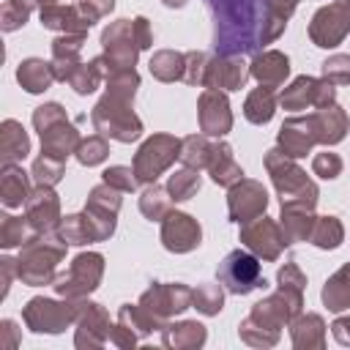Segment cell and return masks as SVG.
Listing matches in <instances>:
<instances>
[{"mask_svg": "<svg viewBox=\"0 0 350 350\" xmlns=\"http://www.w3.org/2000/svg\"><path fill=\"white\" fill-rule=\"evenodd\" d=\"M178 150H180V142L167 137V134H159V137L148 139L139 148L137 159H134V175L139 180H156V175L164 167H170L175 161V156H180Z\"/></svg>", "mask_w": 350, "mask_h": 350, "instance_id": "obj_4", "label": "cell"}, {"mask_svg": "<svg viewBox=\"0 0 350 350\" xmlns=\"http://www.w3.org/2000/svg\"><path fill=\"white\" fill-rule=\"evenodd\" d=\"M200 123H202V131L205 134H213V137H221L232 118H230V109H227V98L216 90H208L202 98H200Z\"/></svg>", "mask_w": 350, "mask_h": 350, "instance_id": "obj_14", "label": "cell"}, {"mask_svg": "<svg viewBox=\"0 0 350 350\" xmlns=\"http://www.w3.org/2000/svg\"><path fill=\"white\" fill-rule=\"evenodd\" d=\"M309 238H312V243H317L323 249H334L342 241V227H339V221L334 216H328V219L314 221V230L309 232Z\"/></svg>", "mask_w": 350, "mask_h": 350, "instance_id": "obj_28", "label": "cell"}, {"mask_svg": "<svg viewBox=\"0 0 350 350\" xmlns=\"http://www.w3.org/2000/svg\"><path fill=\"white\" fill-rule=\"evenodd\" d=\"M27 150H30V142H27L25 129L16 120H5L3 123V161L11 164L16 159H25Z\"/></svg>", "mask_w": 350, "mask_h": 350, "instance_id": "obj_22", "label": "cell"}, {"mask_svg": "<svg viewBox=\"0 0 350 350\" xmlns=\"http://www.w3.org/2000/svg\"><path fill=\"white\" fill-rule=\"evenodd\" d=\"M323 77L328 82H339V85L350 82V55H336V57L325 60L323 63Z\"/></svg>", "mask_w": 350, "mask_h": 350, "instance_id": "obj_33", "label": "cell"}, {"mask_svg": "<svg viewBox=\"0 0 350 350\" xmlns=\"http://www.w3.org/2000/svg\"><path fill=\"white\" fill-rule=\"evenodd\" d=\"M323 301L328 304V309L339 312L350 306V265H345L323 290Z\"/></svg>", "mask_w": 350, "mask_h": 350, "instance_id": "obj_24", "label": "cell"}, {"mask_svg": "<svg viewBox=\"0 0 350 350\" xmlns=\"http://www.w3.org/2000/svg\"><path fill=\"white\" fill-rule=\"evenodd\" d=\"M287 71H290L287 57L279 55V52H265V55H260V57L252 63V74H254V77L260 79V85H265V88H273V85L284 82Z\"/></svg>", "mask_w": 350, "mask_h": 350, "instance_id": "obj_20", "label": "cell"}, {"mask_svg": "<svg viewBox=\"0 0 350 350\" xmlns=\"http://www.w3.org/2000/svg\"><path fill=\"white\" fill-rule=\"evenodd\" d=\"M334 98V85L325 79V82H317L312 77H298L284 93H282V104L287 109H304L306 104L323 109L328 107V101Z\"/></svg>", "mask_w": 350, "mask_h": 350, "instance_id": "obj_6", "label": "cell"}, {"mask_svg": "<svg viewBox=\"0 0 350 350\" xmlns=\"http://www.w3.org/2000/svg\"><path fill=\"white\" fill-rule=\"evenodd\" d=\"M27 238V224L22 219L5 216L3 219V246H19Z\"/></svg>", "mask_w": 350, "mask_h": 350, "instance_id": "obj_36", "label": "cell"}, {"mask_svg": "<svg viewBox=\"0 0 350 350\" xmlns=\"http://www.w3.org/2000/svg\"><path fill=\"white\" fill-rule=\"evenodd\" d=\"M347 30H350V22H347V16L342 14V5H339V3H336V5H328V8H320V11L314 14L312 27H309L312 41H314L317 46H336V44L345 38Z\"/></svg>", "mask_w": 350, "mask_h": 350, "instance_id": "obj_12", "label": "cell"}, {"mask_svg": "<svg viewBox=\"0 0 350 350\" xmlns=\"http://www.w3.org/2000/svg\"><path fill=\"white\" fill-rule=\"evenodd\" d=\"M27 219L36 230H52L57 221V197L49 186H41L27 197Z\"/></svg>", "mask_w": 350, "mask_h": 350, "instance_id": "obj_16", "label": "cell"}, {"mask_svg": "<svg viewBox=\"0 0 350 350\" xmlns=\"http://www.w3.org/2000/svg\"><path fill=\"white\" fill-rule=\"evenodd\" d=\"M161 241L170 252H189L200 246V224L186 213H167L161 227Z\"/></svg>", "mask_w": 350, "mask_h": 350, "instance_id": "obj_10", "label": "cell"}, {"mask_svg": "<svg viewBox=\"0 0 350 350\" xmlns=\"http://www.w3.org/2000/svg\"><path fill=\"white\" fill-rule=\"evenodd\" d=\"M41 25H46V27H52V30H88L93 22L90 19H85V16H79L74 8H68V5H57V3H49V5H44L41 8Z\"/></svg>", "mask_w": 350, "mask_h": 350, "instance_id": "obj_19", "label": "cell"}, {"mask_svg": "<svg viewBox=\"0 0 350 350\" xmlns=\"http://www.w3.org/2000/svg\"><path fill=\"white\" fill-rule=\"evenodd\" d=\"M63 257V246H52L46 241L30 246L25 257H19V276L27 279L30 284H41L52 276L55 262Z\"/></svg>", "mask_w": 350, "mask_h": 350, "instance_id": "obj_7", "label": "cell"}, {"mask_svg": "<svg viewBox=\"0 0 350 350\" xmlns=\"http://www.w3.org/2000/svg\"><path fill=\"white\" fill-rule=\"evenodd\" d=\"M265 189L254 180L241 178V183H235L230 191V216L232 221H252L265 211Z\"/></svg>", "mask_w": 350, "mask_h": 350, "instance_id": "obj_9", "label": "cell"}, {"mask_svg": "<svg viewBox=\"0 0 350 350\" xmlns=\"http://www.w3.org/2000/svg\"><path fill=\"white\" fill-rule=\"evenodd\" d=\"M33 123L41 134V145H44V153L46 156H55V159H66L71 153V148L77 145V131L74 126L66 120L63 109L57 104H44L36 109L33 115Z\"/></svg>", "mask_w": 350, "mask_h": 350, "instance_id": "obj_2", "label": "cell"}, {"mask_svg": "<svg viewBox=\"0 0 350 350\" xmlns=\"http://www.w3.org/2000/svg\"><path fill=\"white\" fill-rule=\"evenodd\" d=\"M16 79L22 82V88H25L27 93H41V90H46V88L52 85L55 74H52V66H49V63L30 57V60H25V63L19 66Z\"/></svg>", "mask_w": 350, "mask_h": 350, "instance_id": "obj_21", "label": "cell"}, {"mask_svg": "<svg viewBox=\"0 0 350 350\" xmlns=\"http://www.w3.org/2000/svg\"><path fill=\"white\" fill-rule=\"evenodd\" d=\"M161 197H164V191H161L159 186H153V189H148V191L142 194L139 208H142V213H145L148 219H161V216H167L170 202H161Z\"/></svg>", "mask_w": 350, "mask_h": 350, "instance_id": "obj_32", "label": "cell"}, {"mask_svg": "<svg viewBox=\"0 0 350 350\" xmlns=\"http://www.w3.org/2000/svg\"><path fill=\"white\" fill-rule=\"evenodd\" d=\"M33 175H36V183H38V186H52V183H57L60 175H63V161L44 153V156L36 161Z\"/></svg>", "mask_w": 350, "mask_h": 350, "instance_id": "obj_31", "label": "cell"}, {"mask_svg": "<svg viewBox=\"0 0 350 350\" xmlns=\"http://www.w3.org/2000/svg\"><path fill=\"white\" fill-rule=\"evenodd\" d=\"M241 238L246 241L249 249H254L262 257H276L279 249L284 246V235H279V227L271 219H265V216H257L252 221H243Z\"/></svg>", "mask_w": 350, "mask_h": 350, "instance_id": "obj_11", "label": "cell"}, {"mask_svg": "<svg viewBox=\"0 0 350 350\" xmlns=\"http://www.w3.org/2000/svg\"><path fill=\"white\" fill-rule=\"evenodd\" d=\"M183 161H186V167H191V170H197V167H205V164H211V156H213V148L205 142V137H189L186 142H183Z\"/></svg>", "mask_w": 350, "mask_h": 350, "instance_id": "obj_27", "label": "cell"}, {"mask_svg": "<svg viewBox=\"0 0 350 350\" xmlns=\"http://www.w3.org/2000/svg\"><path fill=\"white\" fill-rule=\"evenodd\" d=\"M180 68H183V57L175 55V52H159V55L150 60V71H153L159 79H164V82L175 79V77L180 74Z\"/></svg>", "mask_w": 350, "mask_h": 350, "instance_id": "obj_30", "label": "cell"}, {"mask_svg": "<svg viewBox=\"0 0 350 350\" xmlns=\"http://www.w3.org/2000/svg\"><path fill=\"white\" fill-rule=\"evenodd\" d=\"M314 142L317 131L312 118H290L279 131V145L284 148V156H306Z\"/></svg>", "mask_w": 350, "mask_h": 350, "instance_id": "obj_13", "label": "cell"}, {"mask_svg": "<svg viewBox=\"0 0 350 350\" xmlns=\"http://www.w3.org/2000/svg\"><path fill=\"white\" fill-rule=\"evenodd\" d=\"M104 156H107V142L98 137H90L88 142H82L77 148V159L82 164H98V161H104Z\"/></svg>", "mask_w": 350, "mask_h": 350, "instance_id": "obj_34", "label": "cell"}, {"mask_svg": "<svg viewBox=\"0 0 350 350\" xmlns=\"http://www.w3.org/2000/svg\"><path fill=\"white\" fill-rule=\"evenodd\" d=\"M79 5H82V8L88 11V16H90V22H93V19H98L101 14L112 11L115 0H79Z\"/></svg>", "mask_w": 350, "mask_h": 350, "instance_id": "obj_39", "label": "cell"}, {"mask_svg": "<svg viewBox=\"0 0 350 350\" xmlns=\"http://www.w3.org/2000/svg\"><path fill=\"white\" fill-rule=\"evenodd\" d=\"M194 304H197V309H202L205 314H216V312L221 309V293H219V287H213V284L200 287V290L194 293Z\"/></svg>", "mask_w": 350, "mask_h": 350, "instance_id": "obj_35", "label": "cell"}, {"mask_svg": "<svg viewBox=\"0 0 350 350\" xmlns=\"http://www.w3.org/2000/svg\"><path fill=\"white\" fill-rule=\"evenodd\" d=\"M211 172H213V180L221 183V186H230L235 180H241V167L235 164L232 159V150L227 145H219L213 148V156H211Z\"/></svg>", "mask_w": 350, "mask_h": 350, "instance_id": "obj_23", "label": "cell"}, {"mask_svg": "<svg viewBox=\"0 0 350 350\" xmlns=\"http://www.w3.org/2000/svg\"><path fill=\"white\" fill-rule=\"evenodd\" d=\"M131 175H134V172L126 170V167H112V170L104 172V183H109V186H120L123 191H131V189L137 186V178H131Z\"/></svg>", "mask_w": 350, "mask_h": 350, "instance_id": "obj_37", "label": "cell"}, {"mask_svg": "<svg viewBox=\"0 0 350 350\" xmlns=\"http://www.w3.org/2000/svg\"><path fill=\"white\" fill-rule=\"evenodd\" d=\"M27 178H25V172L22 170H16V167H11V164H5V175H3V202L8 205V208H14V205H22V202H27Z\"/></svg>", "mask_w": 350, "mask_h": 350, "instance_id": "obj_25", "label": "cell"}, {"mask_svg": "<svg viewBox=\"0 0 350 350\" xmlns=\"http://www.w3.org/2000/svg\"><path fill=\"white\" fill-rule=\"evenodd\" d=\"M227 60H216L213 66H208V71H205V82L202 85H208V88H224V90H238L243 82H246V77H249V71H246V66L241 63V60H235L232 55H224Z\"/></svg>", "mask_w": 350, "mask_h": 350, "instance_id": "obj_15", "label": "cell"}, {"mask_svg": "<svg viewBox=\"0 0 350 350\" xmlns=\"http://www.w3.org/2000/svg\"><path fill=\"white\" fill-rule=\"evenodd\" d=\"M93 123H96L98 131H104V134H109V137H115V139H123V142L139 137V120L134 118V112L129 109V104H123V107L118 109V98L109 96V93H107V98L96 107Z\"/></svg>", "mask_w": 350, "mask_h": 350, "instance_id": "obj_5", "label": "cell"}, {"mask_svg": "<svg viewBox=\"0 0 350 350\" xmlns=\"http://www.w3.org/2000/svg\"><path fill=\"white\" fill-rule=\"evenodd\" d=\"M30 309L41 312V317H38V314H25L27 323L33 325V331H60V328L68 323V309L60 306V304L36 298V301H30Z\"/></svg>", "mask_w": 350, "mask_h": 350, "instance_id": "obj_18", "label": "cell"}, {"mask_svg": "<svg viewBox=\"0 0 350 350\" xmlns=\"http://www.w3.org/2000/svg\"><path fill=\"white\" fill-rule=\"evenodd\" d=\"M170 194H172V200L178 202V200H189L197 189H200V175L191 170V167H186V170H180V172H175L172 178H170Z\"/></svg>", "mask_w": 350, "mask_h": 350, "instance_id": "obj_29", "label": "cell"}, {"mask_svg": "<svg viewBox=\"0 0 350 350\" xmlns=\"http://www.w3.org/2000/svg\"><path fill=\"white\" fill-rule=\"evenodd\" d=\"M246 118L252 120V123H268L271 120V115H273V90L271 88H257L252 96H249V101H246Z\"/></svg>", "mask_w": 350, "mask_h": 350, "instance_id": "obj_26", "label": "cell"}, {"mask_svg": "<svg viewBox=\"0 0 350 350\" xmlns=\"http://www.w3.org/2000/svg\"><path fill=\"white\" fill-rule=\"evenodd\" d=\"M339 170H342V161H339V156H334V153H320V156L314 159V172L323 175V178H336Z\"/></svg>", "mask_w": 350, "mask_h": 350, "instance_id": "obj_38", "label": "cell"}, {"mask_svg": "<svg viewBox=\"0 0 350 350\" xmlns=\"http://www.w3.org/2000/svg\"><path fill=\"white\" fill-rule=\"evenodd\" d=\"M213 14V46L221 55L254 52L284 30L268 0H208Z\"/></svg>", "mask_w": 350, "mask_h": 350, "instance_id": "obj_1", "label": "cell"}, {"mask_svg": "<svg viewBox=\"0 0 350 350\" xmlns=\"http://www.w3.org/2000/svg\"><path fill=\"white\" fill-rule=\"evenodd\" d=\"M312 120H314V131H317L320 142L334 145V142H339L345 137L347 118H345V112L339 107H334V104L323 107V109H317V115H312Z\"/></svg>", "mask_w": 350, "mask_h": 350, "instance_id": "obj_17", "label": "cell"}, {"mask_svg": "<svg viewBox=\"0 0 350 350\" xmlns=\"http://www.w3.org/2000/svg\"><path fill=\"white\" fill-rule=\"evenodd\" d=\"M101 276V257L98 254H79L71 265V271L66 276L57 279V290L63 295H82V293H90L96 287Z\"/></svg>", "mask_w": 350, "mask_h": 350, "instance_id": "obj_8", "label": "cell"}, {"mask_svg": "<svg viewBox=\"0 0 350 350\" xmlns=\"http://www.w3.org/2000/svg\"><path fill=\"white\" fill-rule=\"evenodd\" d=\"M219 282H221L232 295H246V293H252L254 287L265 284V282L260 279V262H257V257H252V254L243 252V249H235V252H230V254L221 260V265H219Z\"/></svg>", "mask_w": 350, "mask_h": 350, "instance_id": "obj_3", "label": "cell"}]
</instances>
